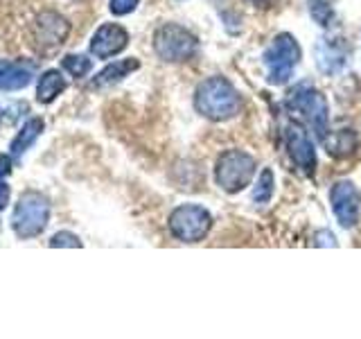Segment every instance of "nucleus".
Listing matches in <instances>:
<instances>
[{
    "instance_id": "1",
    "label": "nucleus",
    "mask_w": 361,
    "mask_h": 339,
    "mask_svg": "<svg viewBox=\"0 0 361 339\" xmlns=\"http://www.w3.org/2000/svg\"><path fill=\"white\" fill-rule=\"evenodd\" d=\"M195 107L203 118L224 122L231 120L240 113V95L235 86L226 77H210L197 86L195 93Z\"/></svg>"
},
{
    "instance_id": "2",
    "label": "nucleus",
    "mask_w": 361,
    "mask_h": 339,
    "mask_svg": "<svg viewBox=\"0 0 361 339\" xmlns=\"http://www.w3.org/2000/svg\"><path fill=\"white\" fill-rule=\"evenodd\" d=\"M50 222V199L41 192H25L14 208L11 229L20 240H30L45 231Z\"/></svg>"
},
{
    "instance_id": "3",
    "label": "nucleus",
    "mask_w": 361,
    "mask_h": 339,
    "mask_svg": "<svg viewBox=\"0 0 361 339\" xmlns=\"http://www.w3.org/2000/svg\"><path fill=\"white\" fill-rule=\"evenodd\" d=\"M154 50L167 64L188 61L199 50V39L176 23H165L154 34Z\"/></svg>"
},
{
    "instance_id": "4",
    "label": "nucleus",
    "mask_w": 361,
    "mask_h": 339,
    "mask_svg": "<svg viewBox=\"0 0 361 339\" xmlns=\"http://www.w3.org/2000/svg\"><path fill=\"white\" fill-rule=\"evenodd\" d=\"M255 177V158L251 154H246L242 150H228L217 158L214 165V181L217 186L226 192L244 190Z\"/></svg>"
},
{
    "instance_id": "5",
    "label": "nucleus",
    "mask_w": 361,
    "mask_h": 339,
    "mask_svg": "<svg viewBox=\"0 0 361 339\" xmlns=\"http://www.w3.org/2000/svg\"><path fill=\"white\" fill-rule=\"evenodd\" d=\"M300 61V48L291 34H278L264 50V66L269 84H285L293 73V68Z\"/></svg>"
},
{
    "instance_id": "6",
    "label": "nucleus",
    "mask_w": 361,
    "mask_h": 339,
    "mask_svg": "<svg viewBox=\"0 0 361 339\" xmlns=\"http://www.w3.org/2000/svg\"><path fill=\"white\" fill-rule=\"evenodd\" d=\"M287 109L293 113H300V116L307 120L312 131L323 141L327 133V120H330V113H327V102L316 88L300 84L287 95Z\"/></svg>"
},
{
    "instance_id": "7",
    "label": "nucleus",
    "mask_w": 361,
    "mask_h": 339,
    "mask_svg": "<svg viewBox=\"0 0 361 339\" xmlns=\"http://www.w3.org/2000/svg\"><path fill=\"white\" fill-rule=\"evenodd\" d=\"M169 231L180 242H199L208 235L212 218L210 213L197 206V203H185V206H178L169 215Z\"/></svg>"
},
{
    "instance_id": "8",
    "label": "nucleus",
    "mask_w": 361,
    "mask_h": 339,
    "mask_svg": "<svg viewBox=\"0 0 361 339\" xmlns=\"http://www.w3.org/2000/svg\"><path fill=\"white\" fill-rule=\"evenodd\" d=\"M71 34V23L56 11H41L32 25V41L34 48L41 54H50L59 50Z\"/></svg>"
},
{
    "instance_id": "9",
    "label": "nucleus",
    "mask_w": 361,
    "mask_h": 339,
    "mask_svg": "<svg viewBox=\"0 0 361 339\" xmlns=\"http://www.w3.org/2000/svg\"><path fill=\"white\" fill-rule=\"evenodd\" d=\"M285 141H287V150L291 161L296 163V167L305 177H314L316 172V152L314 145L310 141L307 131L302 129L300 122H289L285 129Z\"/></svg>"
},
{
    "instance_id": "10",
    "label": "nucleus",
    "mask_w": 361,
    "mask_h": 339,
    "mask_svg": "<svg viewBox=\"0 0 361 339\" xmlns=\"http://www.w3.org/2000/svg\"><path fill=\"white\" fill-rule=\"evenodd\" d=\"M330 203L338 224L343 229H353L359 222V192L353 181H336L330 190Z\"/></svg>"
},
{
    "instance_id": "11",
    "label": "nucleus",
    "mask_w": 361,
    "mask_h": 339,
    "mask_svg": "<svg viewBox=\"0 0 361 339\" xmlns=\"http://www.w3.org/2000/svg\"><path fill=\"white\" fill-rule=\"evenodd\" d=\"M129 45V32L118 23H104L90 39L88 50L97 59H111Z\"/></svg>"
},
{
    "instance_id": "12",
    "label": "nucleus",
    "mask_w": 361,
    "mask_h": 339,
    "mask_svg": "<svg viewBox=\"0 0 361 339\" xmlns=\"http://www.w3.org/2000/svg\"><path fill=\"white\" fill-rule=\"evenodd\" d=\"M348 41L341 37H332V39H321L316 45V64L323 73L334 75L338 71H343V66L348 64Z\"/></svg>"
},
{
    "instance_id": "13",
    "label": "nucleus",
    "mask_w": 361,
    "mask_h": 339,
    "mask_svg": "<svg viewBox=\"0 0 361 339\" xmlns=\"http://www.w3.org/2000/svg\"><path fill=\"white\" fill-rule=\"evenodd\" d=\"M34 73L37 64L34 61H3L0 59V90H18L25 88Z\"/></svg>"
},
{
    "instance_id": "14",
    "label": "nucleus",
    "mask_w": 361,
    "mask_h": 339,
    "mask_svg": "<svg viewBox=\"0 0 361 339\" xmlns=\"http://www.w3.org/2000/svg\"><path fill=\"white\" fill-rule=\"evenodd\" d=\"M325 143V150L330 156L334 158H345L350 154H355L357 152V147H359V138H357V133L353 129H338V131H332L330 133V138H323Z\"/></svg>"
},
{
    "instance_id": "15",
    "label": "nucleus",
    "mask_w": 361,
    "mask_h": 339,
    "mask_svg": "<svg viewBox=\"0 0 361 339\" xmlns=\"http://www.w3.org/2000/svg\"><path fill=\"white\" fill-rule=\"evenodd\" d=\"M138 68H140L138 59H122V61H116V64H109L104 71H102L93 79V86L95 88H104V86H111V84H118L127 75H131L133 71H138Z\"/></svg>"
},
{
    "instance_id": "16",
    "label": "nucleus",
    "mask_w": 361,
    "mask_h": 339,
    "mask_svg": "<svg viewBox=\"0 0 361 339\" xmlns=\"http://www.w3.org/2000/svg\"><path fill=\"white\" fill-rule=\"evenodd\" d=\"M41 131H43V120H41V118H30V120L20 127V131H18L16 138L11 141V147H9L11 156H14V158H20L34 143H37V138L41 136Z\"/></svg>"
},
{
    "instance_id": "17",
    "label": "nucleus",
    "mask_w": 361,
    "mask_h": 339,
    "mask_svg": "<svg viewBox=\"0 0 361 339\" xmlns=\"http://www.w3.org/2000/svg\"><path fill=\"white\" fill-rule=\"evenodd\" d=\"M66 88V79L59 71H48L43 73L39 84H37V100L41 105H50L54 102V97H59Z\"/></svg>"
},
{
    "instance_id": "18",
    "label": "nucleus",
    "mask_w": 361,
    "mask_h": 339,
    "mask_svg": "<svg viewBox=\"0 0 361 339\" xmlns=\"http://www.w3.org/2000/svg\"><path fill=\"white\" fill-rule=\"evenodd\" d=\"M274 186H276V177L269 167L262 170V174L257 177V184L253 190V201L255 203H269L274 197Z\"/></svg>"
},
{
    "instance_id": "19",
    "label": "nucleus",
    "mask_w": 361,
    "mask_h": 339,
    "mask_svg": "<svg viewBox=\"0 0 361 339\" xmlns=\"http://www.w3.org/2000/svg\"><path fill=\"white\" fill-rule=\"evenodd\" d=\"M310 14L319 25L327 28L334 18V5L332 0H310Z\"/></svg>"
},
{
    "instance_id": "20",
    "label": "nucleus",
    "mask_w": 361,
    "mask_h": 339,
    "mask_svg": "<svg viewBox=\"0 0 361 339\" xmlns=\"http://www.w3.org/2000/svg\"><path fill=\"white\" fill-rule=\"evenodd\" d=\"M61 66H63V71H68L73 77H86L90 73V68H93V61L84 54H68L61 61Z\"/></svg>"
},
{
    "instance_id": "21",
    "label": "nucleus",
    "mask_w": 361,
    "mask_h": 339,
    "mask_svg": "<svg viewBox=\"0 0 361 339\" xmlns=\"http://www.w3.org/2000/svg\"><path fill=\"white\" fill-rule=\"evenodd\" d=\"M50 246L54 249V246H75V249H79L82 246V240L75 235V233H71V231H59V233H54L52 235V240H50Z\"/></svg>"
},
{
    "instance_id": "22",
    "label": "nucleus",
    "mask_w": 361,
    "mask_h": 339,
    "mask_svg": "<svg viewBox=\"0 0 361 339\" xmlns=\"http://www.w3.org/2000/svg\"><path fill=\"white\" fill-rule=\"evenodd\" d=\"M109 7L116 16H127L135 7H138V0H111Z\"/></svg>"
},
{
    "instance_id": "23",
    "label": "nucleus",
    "mask_w": 361,
    "mask_h": 339,
    "mask_svg": "<svg viewBox=\"0 0 361 339\" xmlns=\"http://www.w3.org/2000/svg\"><path fill=\"white\" fill-rule=\"evenodd\" d=\"M316 244L319 246H336V237L330 231H319L316 233Z\"/></svg>"
},
{
    "instance_id": "24",
    "label": "nucleus",
    "mask_w": 361,
    "mask_h": 339,
    "mask_svg": "<svg viewBox=\"0 0 361 339\" xmlns=\"http://www.w3.org/2000/svg\"><path fill=\"white\" fill-rule=\"evenodd\" d=\"M9 203V186L5 184V179H0V210H5Z\"/></svg>"
},
{
    "instance_id": "25",
    "label": "nucleus",
    "mask_w": 361,
    "mask_h": 339,
    "mask_svg": "<svg viewBox=\"0 0 361 339\" xmlns=\"http://www.w3.org/2000/svg\"><path fill=\"white\" fill-rule=\"evenodd\" d=\"M11 172V158L9 156H0V179H5Z\"/></svg>"
},
{
    "instance_id": "26",
    "label": "nucleus",
    "mask_w": 361,
    "mask_h": 339,
    "mask_svg": "<svg viewBox=\"0 0 361 339\" xmlns=\"http://www.w3.org/2000/svg\"><path fill=\"white\" fill-rule=\"evenodd\" d=\"M0 122H3V109H0Z\"/></svg>"
}]
</instances>
